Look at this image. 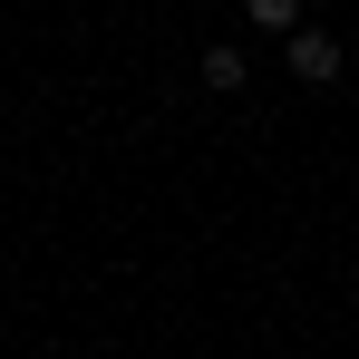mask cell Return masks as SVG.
Returning <instances> with one entry per match:
<instances>
[{
    "label": "cell",
    "mask_w": 359,
    "mask_h": 359,
    "mask_svg": "<svg viewBox=\"0 0 359 359\" xmlns=\"http://www.w3.org/2000/svg\"><path fill=\"white\" fill-rule=\"evenodd\" d=\"M282 68H292L301 88H330L340 78V39L330 29H301V39H282Z\"/></svg>",
    "instance_id": "6da1fadb"
},
{
    "label": "cell",
    "mask_w": 359,
    "mask_h": 359,
    "mask_svg": "<svg viewBox=\"0 0 359 359\" xmlns=\"http://www.w3.org/2000/svg\"><path fill=\"white\" fill-rule=\"evenodd\" d=\"M252 29H272V39H301V29H311V20H301L292 0H252Z\"/></svg>",
    "instance_id": "3957f363"
},
{
    "label": "cell",
    "mask_w": 359,
    "mask_h": 359,
    "mask_svg": "<svg viewBox=\"0 0 359 359\" xmlns=\"http://www.w3.org/2000/svg\"><path fill=\"white\" fill-rule=\"evenodd\" d=\"M243 78H252V68H243V49H233V39H214V49H204V88H224V97H233Z\"/></svg>",
    "instance_id": "7a4b0ae2"
}]
</instances>
